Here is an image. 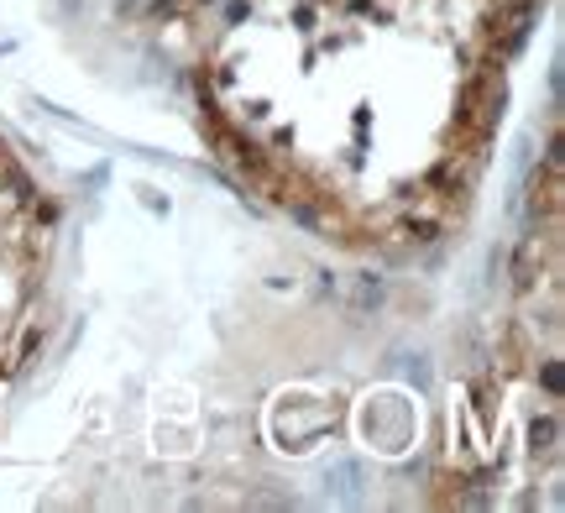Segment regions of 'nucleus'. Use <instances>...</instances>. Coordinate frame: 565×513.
Masks as SVG:
<instances>
[{
	"label": "nucleus",
	"instance_id": "obj_1",
	"mask_svg": "<svg viewBox=\"0 0 565 513\" xmlns=\"http://www.w3.org/2000/svg\"><path fill=\"white\" fill-rule=\"evenodd\" d=\"M539 0H236L199 63L215 142L335 242H429L472 199Z\"/></svg>",
	"mask_w": 565,
	"mask_h": 513
}]
</instances>
